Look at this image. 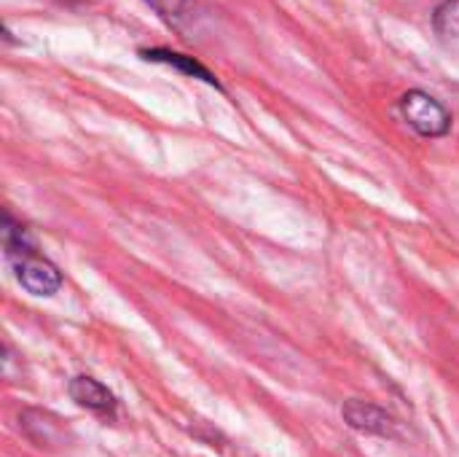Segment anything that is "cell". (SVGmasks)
Returning <instances> with one entry per match:
<instances>
[{
  "label": "cell",
  "instance_id": "cell-4",
  "mask_svg": "<svg viewBox=\"0 0 459 457\" xmlns=\"http://www.w3.org/2000/svg\"><path fill=\"white\" fill-rule=\"evenodd\" d=\"M67 391H70V399L78 407H86L91 412H113V407H116L113 393L102 382H97L94 377H86V374L73 377L70 385H67Z\"/></svg>",
  "mask_w": 459,
  "mask_h": 457
},
{
  "label": "cell",
  "instance_id": "cell-6",
  "mask_svg": "<svg viewBox=\"0 0 459 457\" xmlns=\"http://www.w3.org/2000/svg\"><path fill=\"white\" fill-rule=\"evenodd\" d=\"M143 57H145V59H153V62H167V65H172V67H178V70H183V73H188V75H196V78H202V81L218 86L215 75H212L207 67H202L196 59H191V57H183V54H175V51H161V48L143 51Z\"/></svg>",
  "mask_w": 459,
  "mask_h": 457
},
{
  "label": "cell",
  "instance_id": "cell-1",
  "mask_svg": "<svg viewBox=\"0 0 459 457\" xmlns=\"http://www.w3.org/2000/svg\"><path fill=\"white\" fill-rule=\"evenodd\" d=\"M401 108H403L406 121L425 137H441L452 127V113L428 92H420V89L406 92L401 97Z\"/></svg>",
  "mask_w": 459,
  "mask_h": 457
},
{
  "label": "cell",
  "instance_id": "cell-7",
  "mask_svg": "<svg viewBox=\"0 0 459 457\" xmlns=\"http://www.w3.org/2000/svg\"><path fill=\"white\" fill-rule=\"evenodd\" d=\"M436 30L449 48L459 51V0H449L436 13Z\"/></svg>",
  "mask_w": 459,
  "mask_h": 457
},
{
  "label": "cell",
  "instance_id": "cell-3",
  "mask_svg": "<svg viewBox=\"0 0 459 457\" xmlns=\"http://www.w3.org/2000/svg\"><path fill=\"white\" fill-rule=\"evenodd\" d=\"M342 415H344V420L355 431L374 434V436H385V439H398L401 436V423L393 415H387L382 407L371 404V401L352 399V401L344 404Z\"/></svg>",
  "mask_w": 459,
  "mask_h": 457
},
{
  "label": "cell",
  "instance_id": "cell-5",
  "mask_svg": "<svg viewBox=\"0 0 459 457\" xmlns=\"http://www.w3.org/2000/svg\"><path fill=\"white\" fill-rule=\"evenodd\" d=\"M169 27L180 32H191L196 19H199V5L196 0H145Z\"/></svg>",
  "mask_w": 459,
  "mask_h": 457
},
{
  "label": "cell",
  "instance_id": "cell-2",
  "mask_svg": "<svg viewBox=\"0 0 459 457\" xmlns=\"http://www.w3.org/2000/svg\"><path fill=\"white\" fill-rule=\"evenodd\" d=\"M13 269H16V280L35 296H51L62 286L59 269L51 261L35 256L32 250L13 256Z\"/></svg>",
  "mask_w": 459,
  "mask_h": 457
}]
</instances>
